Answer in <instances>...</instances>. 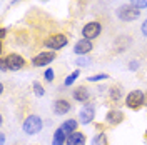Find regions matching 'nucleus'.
<instances>
[{
	"mask_svg": "<svg viewBox=\"0 0 147 145\" xmlns=\"http://www.w3.org/2000/svg\"><path fill=\"white\" fill-rule=\"evenodd\" d=\"M42 127H44V120H42L40 115H28L24 120V124H22V130L27 135H35V134H38L42 130Z\"/></svg>",
	"mask_w": 147,
	"mask_h": 145,
	"instance_id": "1",
	"label": "nucleus"
},
{
	"mask_svg": "<svg viewBox=\"0 0 147 145\" xmlns=\"http://www.w3.org/2000/svg\"><path fill=\"white\" fill-rule=\"evenodd\" d=\"M144 102H146V93L142 90H132L129 92L127 97H125V105H127V109L132 110L140 109L144 105Z\"/></svg>",
	"mask_w": 147,
	"mask_h": 145,
	"instance_id": "2",
	"label": "nucleus"
},
{
	"mask_svg": "<svg viewBox=\"0 0 147 145\" xmlns=\"http://www.w3.org/2000/svg\"><path fill=\"white\" fill-rule=\"evenodd\" d=\"M69 44V38H67V35H64V34H55V35H50L45 38V42H44V45L47 47V48H50V50H60V48H64L65 45Z\"/></svg>",
	"mask_w": 147,
	"mask_h": 145,
	"instance_id": "3",
	"label": "nucleus"
},
{
	"mask_svg": "<svg viewBox=\"0 0 147 145\" xmlns=\"http://www.w3.org/2000/svg\"><path fill=\"white\" fill-rule=\"evenodd\" d=\"M117 17L120 20H124V22H132V20H137L140 17V10L132 7L130 3L129 5H122V7L117 9Z\"/></svg>",
	"mask_w": 147,
	"mask_h": 145,
	"instance_id": "4",
	"label": "nucleus"
},
{
	"mask_svg": "<svg viewBox=\"0 0 147 145\" xmlns=\"http://www.w3.org/2000/svg\"><path fill=\"white\" fill-rule=\"evenodd\" d=\"M94 118H95V105L90 103V102L84 103L80 112H79V122L82 125H89Z\"/></svg>",
	"mask_w": 147,
	"mask_h": 145,
	"instance_id": "5",
	"label": "nucleus"
},
{
	"mask_svg": "<svg viewBox=\"0 0 147 145\" xmlns=\"http://www.w3.org/2000/svg\"><path fill=\"white\" fill-rule=\"evenodd\" d=\"M5 64H7V68L9 70L17 72V70H22L25 67V58L18 54H9L5 57Z\"/></svg>",
	"mask_w": 147,
	"mask_h": 145,
	"instance_id": "6",
	"label": "nucleus"
},
{
	"mask_svg": "<svg viewBox=\"0 0 147 145\" xmlns=\"http://www.w3.org/2000/svg\"><path fill=\"white\" fill-rule=\"evenodd\" d=\"M102 32V25L99 22H89V23H85L82 28V35L84 38H87V40H94V38H97V37L100 35Z\"/></svg>",
	"mask_w": 147,
	"mask_h": 145,
	"instance_id": "7",
	"label": "nucleus"
},
{
	"mask_svg": "<svg viewBox=\"0 0 147 145\" xmlns=\"http://www.w3.org/2000/svg\"><path fill=\"white\" fill-rule=\"evenodd\" d=\"M55 57H57V54H55L54 50H50V52H40L38 55H35L32 58V65L34 67H45L50 62H54Z\"/></svg>",
	"mask_w": 147,
	"mask_h": 145,
	"instance_id": "8",
	"label": "nucleus"
},
{
	"mask_svg": "<svg viewBox=\"0 0 147 145\" xmlns=\"http://www.w3.org/2000/svg\"><path fill=\"white\" fill-rule=\"evenodd\" d=\"M92 40H87V38H82V40H79L75 45H74V52L75 55H79V57H85V55H89L92 52Z\"/></svg>",
	"mask_w": 147,
	"mask_h": 145,
	"instance_id": "9",
	"label": "nucleus"
},
{
	"mask_svg": "<svg viewBox=\"0 0 147 145\" xmlns=\"http://www.w3.org/2000/svg\"><path fill=\"white\" fill-rule=\"evenodd\" d=\"M52 109H54L55 115H65V113H69L72 110V103L65 99H57L54 102V105H52Z\"/></svg>",
	"mask_w": 147,
	"mask_h": 145,
	"instance_id": "10",
	"label": "nucleus"
},
{
	"mask_svg": "<svg viewBox=\"0 0 147 145\" xmlns=\"http://www.w3.org/2000/svg\"><path fill=\"white\" fill-rule=\"evenodd\" d=\"M72 99L75 100V102H82V103H87V102H89V99H90V92H89V89H87V87L80 85V87L74 89V92H72Z\"/></svg>",
	"mask_w": 147,
	"mask_h": 145,
	"instance_id": "11",
	"label": "nucleus"
},
{
	"mask_svg": "<svg viewBox=\"0 0 147 145\" xmlns=\"http://www.w3.org/2000/svg\"><path fill=\"white\" fill-rule=\"evenodd\" d=\"M105 122H107L109 125H119V124L124 122V113L117 109H112L105 113Z\"/></svg>",
	"mask_w": 147,
	"mask_h": 145,
	"instance_id": "12",
	"label": "nucleus"
},
{
	"mask_svg": "<svg viewBox=\"0 0 147 145\" xmlns=\"http://www.w3.org/2000/svg\"><path fill=\"white\" fill-rule=\"evenodd\" d=\"M65 145H85V135H84L82 132H77L75 130V132L67 135Z\"/></svg>",
	"mask_w": 147,
	"mask_h": 145,
	"instance_id": "13",
	"label": "nucleus"
},
{
	"mask_svg": "<svg viewBox=\"0 0 147 145\" xmlns=\"http://www.w3.org/2000/svg\"><path fill=\"white\" fill-rule=\"evenodd\" d=\"M65 142H67V134L59 127L52 135V145H65Z\"/></svg>",
	"mask_w": 147,
	"mask_h": 145,
	"instance_id": "14",
	"label": "nucleus"
},
{
	"mask_svg": "<svg viewBox=\"0 0 147 145\" xmlns=\"http://www.w3.org/2000/svg\"><path fill=\"white\" fill-rule=\"evenodd\" d=\"M60 128H62L65 134L69 135V134H72V132H75V130L79 128V122H77L75 118H67L64 124L60 125Z\"/></svg>",
	"mask_w": 147,
	"mask_h": 145,
	"instance_id": "15",
	"label": "nucleus"
},
{
	"mask_svg": "<svg viewBox=\"0 0 147 145\" xmlns=\"http://www.w3.org/2000/svg\"><path fill=\"white\" fill-rule=\"evenodd\" d=\"M109 99H110V102H114V103L120 102V99H122V89L117 87V85L110 87L109 89Z\"/></svg>",
	"mask_w": 147,
	"mask_h": 145,
	"instance_id": "16",
	"label": "nucleus"
},
{
	"mask_svg": "<svg viewBox=\"0 0 147 145\" xmlns=\"http://www.w3.org/2000/svg\"><path fill=\"white\" fill-rule=\"evenodd\" d=\"M90 145H109V138L105 135V132H99L92 137Z\"/></svg>",
	"mask_w": 147,
	"mask_h": 145,
	"instance_id": "17",
	"label": "nucleus"
},
{
	"mask_svg": "<svg viewBox=\"0 0 147 145\" xmlns=\"http://www.w3.org/2000/svg\"><path fill=\"white\" fill-rule=\"evenodd\" d=\"M79 75H80V70H74V72L70 73V75H69V77H67V79L64 80V85H65V87H70L74 82L79 79Z\"/></svg>",
	"mask_w": 147,
	"mask_h": 145,
	"instance_id": "18",
	"label": "nucleus"
},
{
	"mask_svg": "<svg viewBox=\"0 0 147 145\" xmlns=\"http://www.w3.org/2000/svg\"><path fill=\"white\" fill-rule=\"evenodd\" d=\"M32 87H34V93H35L37 97H44V95H45V89H44L42 83H38V82L35 80L32 83Z\"/></svg>",
	"mask_w": 147,
	"mask_h": 145,
	"instance_id": "19",
	"label": "nucleus"
},
{
	"mask_svg": "<svg viewBox=\"0 0 147 145\" xmlns=\"http://www.w3.org/2000/svg\"><path fill=\"white\" fill-rule=\"evenodd\" d=\"M105 79H109V75H107V73H95V75H90V77H87V80L92 82V83L102 82V80H105Z\"/></svg>",
	"mask_w": 147,
	"mask_h": 145,
	"instance_id": "20",
	"label": "nucleus"
},
{
	"mask_svg": "<svg viewBox=\"0 0 147 145\" xmlns=\"http://www.w3.org/2000/svg\"><path fill=\"white\" fill-rule=\"evenodd\" d=\"M130 5L139 9V10L147 9V0H130Z\"/></svg>",
	"mask_w": 147,
	"mask_h": 145,
	"instance_id": "21",
	"label": "nucleus"
},
{
	"mask_svg": "<svg viewBox=\"0 0 147 145\" xmlns=\"http://www.w3.org/2000/svg\"><path fill=\"white\" fill-rule=\"evenodd\" d=\"M44 79H45L47 82H54L55 80V72L52 68H47L45 72H44Z\"/></svg>",
	"mask_w": 147,
	"mask_h": 145,
	"instance_id": "22",
	"label": "nucleus"
},
{
	"mask_svg": "<svg viewBox=\"0 0 147 145\" xmlns=\"http://www.w3.org/2000/svg\"><path fill=\"white\" fill-rule=\"evenodd\" d=\"M77 65H80V67H89V65H90V58H89V57H79V58H77Z\"/></svg>",
	"mask_w": 147,
	"mask_h": 145,
	"instance_id": "23",
	"label": "nucleus"
},
{
	"mask_svg": "<svg viewBox=\"0 0 147 145\" xmlns=\"http://www.w3.org/2000/svg\"><path fill=\"white\" fill-rule=\"evenodd\" d=\"M0 70H2V72H7V70H9V68H7V64H5V57L0 58Z\"/></svg>",
	"mask_w": 147,
	"mask_h": 145,
	"instance_id": "24",
	"label": "nucleus"
},
{
	"mask_svg": "<svg viewBox=\"0 0 147 145\" xmlns=\"http://www.w3.org/2000/svg\"><path fill=\"white\" fill-rule=\"evenodd\" d=\"M137 68H139V62H137V60L129 64V70H137Z\"/></svg>",
	"mask_w": 147,
	"mask_h": 145,
	"instance_id": "25",
	"label": "nucleus"
},
{
	"mask_svg": "<svg viewBox=\"0 0 147 145\" xmlns=\"http://www.w3.org/2000/svg\"><path fill=\"white\" fill-rule=\"evenodd\" d=\"M140 32H142V34L147 37V20L144 22V23H142V25H140Z\"/></svg>",
	"mask_w": 147,
	"mask_h": 145,
	"instance_id": "26",
	"label": "nucleus"
},
{
	"mask_svg": "<svg viewBox=\"0 0 147 145\" xmlns=\"http://www.w3.org/2000/svg\"><path fill=\"white\" fill-rule=\"evenodd\" d=\"M5 35H7V30H5V28L2 27V28H0V38L3 40V38H5Z\"/></svg>",
	"mask_w": 147,
	"mask_h": 145,
	"instance_id": "27",
	"label": "nucleus"
},
{
	"mask_svg": "<svg viewBox=\"0 0 147 145\" xmlns=\"http://www.w3.org/2000/svg\"><path fill=\"white\" fill-rule=\"evenodd\" d=\"M0 144L5 145V134H0Z\"/></svg>",
	"mask_w": 147,
	"mask_h": 145,
	"instance_id": "28",
	"label": "nucleus"
},
{
	"mask_svg": "<svg viewBox=\"0 0 147 145\" xmlns=\"http://www.w3.org/2000/svg\"><path fill=\"white\" fill-rule=\"evenodd\" d=\"M42 2H49V0H42Z\"/></svg>",
	"mask_w": 147,
	"mask_h": 145,
	"instance_id": "29",
	"label": "nucleus"
}]
</instances>
